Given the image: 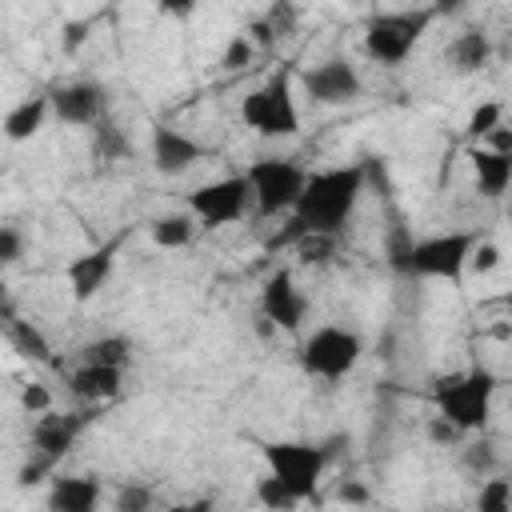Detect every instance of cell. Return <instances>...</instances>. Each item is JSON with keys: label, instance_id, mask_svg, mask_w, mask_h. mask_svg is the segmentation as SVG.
<instances>
[{"label": "cell", "instance_id": "6da1fadb", "mask_svg": "<svg viewBox=\"0 0 512 512\" xmlns=\"http://www.w3.org/2000/svg\"><path fill=\"white\" fill-rule=\"evenodd\" d=\"M364 188H368V160H352V164L308 172L304 176V188H300V196L292 204V216L300 220L304 232L340 236V228L356 212Z\"/></svg>", "mask_w": 512, "mask_h": 512}, {"label": "cell", "instance_id": "7a4b0ae2", "mask_svg": "<svg viewBox=\"0 0 512 512\" xmlns=\"http://www.w3.org/2000/svg\"><path fill=\"white\" fill-rule=\"evenodd\" d=\"M476 236H480V232L460 228V232H440V236H424V240H400L388 260H392V268L404 272V276H420V280H460Z\"/></svg>", "mask_w": 512, "mask_h": 512}, {"label": "cell", "instance_id": "3957f363", "mask_svg": "<svg viewBox=\"0 0 512 512\" xmlns=\"http://www.w3.org/2000/svg\"><path fill=\"white\" fill-rule=\"evenodd\" d=\"M500 380L488 368H468V372H452L440 376L432 388V408L452 420L464 436L468 432H484L488 416H492V400H496Z\"/></svg>", "mask_w": 512, "mask_h": 512}, {"label": "cell", "instance_id": "277c9868", "mask_svg": "<svg viewBox=\"0 0 512 512\" xmlns=\"http://www.w3.org/2000/svg\"><path fill=\"white\" fill-rule=\"evenodd\" d=\"M340 440L312 444V440H260V456L268 464V476H276L292 496L312 500L320 476L328 472Z\"/></svg>", "mask_w": 512, "mask_h": 512}, {"label": "cell", "instance_id": "5b68a950", "mask_svg": "<svg viewBox=\"0 0 512 512\" xmlns=\"http://www.w3.org/2000/svg\"><path fill=\"white\" fill-rule=\"evenodd\" d=\"M240 120H244V128H252L264 140L296 136L300 132V108L292 96V72L276 68L260 88H252L240 104Z\"/></svg>", "mask_w": 512, "mask_h": 512}, {"label": "cell", "instance_id": "8992f818", "mask_svg": "<svg viewBox=\"0 0 512 512\" xmlns=\"http://www.w3.org/2000/svg\"><path fill=\"white\" fill-rule=\"evenodd\" d=\"M436 20L432 8H404V12H380L364 24V52L368 60L396 68L412 56V48L420 44V36L428 32V24Z\"/></svg>", "mask_w": 512, "mask_h": 512}, {"label": "cell", "instance_id": "52a82bcc", "mask_svg": "<svg viewBox=\"0 0 512 512\" xmlns=\"http://www.w3.org/2000/svg\"><path fill=\"white\" fill-rule=\"evenodd\" d=\"M360 356H364L360 332L340 328V324H320L300 344V368L312 380H340L360 364Z\"/></svg>", "mask_w": 512, "mask_h": 512}, {"label": "cell", "instance_id": "ba28073f", "mask_svg": "<svg viewBox=\"0 0 512 512\" xmlns=\"http://www.w3.org/2000/svg\"><path fill=\"white\" fill-rule=\"evenodd\" d=\"M304 168L292 160V156H264V160H252L244 180H248V192L256 200V212L260 216H284L292 212L300 188H304Z\"/></svg>", "mask_w": 512, "mask_h": 512}, {"label": "cell", "instance_id": "9c48e42d", "mask_svg": "<svg viewBox=\"0 0 512 512\" xmlns=\"http://www.w3.org/2000/svg\"><path fill=\"white\" fill-rule=\"evenodd\" d=\"M252 204V192H248V180L244 172L240 176H220V180H208L200 188L188 192V212L200 220V228H220V224H232L248 212Z\"/></svg>", "mask_w": 512, "mask_h": 512}, {"label": "cell", "instance_id": "30bf717a", "mask_svg": "<svg viewBox=\"0 0 512 512\" xmlns=\"http://www.w3.org/2000/svg\"><path fill=\"white\" fill-rule=\"evenodd\" d=\"M300 88H304V96H312L316 104L336 108V104L360 100L364 80H360V72H356V64H352L348 56H332V60H320V64L304 68V72H300Z\"/></svg>", "mask_w": 512, "mask_h": 512}, {"label": "cell", "instance_id": "8fae6325", "mask_svg": "<svg viewBox=\"0 0 512 512\" xmlns=\"http://www.w3.org/2000/svg\"><path fill=\"white\" fill-rule=\"evenodd\" d=\"M308 316V300L292 276V268H276L264 284H260V320H268L280 332H296Z\"/></svg>", "mask_w": 512, "mask_h": 512}, {"label": "cell", "instance_id": "7c38bea8", "mask_svg": "<svg viewBox=\"0 0 512 512\" xmlns=\"http://www.w3.org/2000/svg\"><path fill=\"white\" fill-rule=\"evenodd\" d=\"M52 116L68 128H92L96 120L108 116V88L100 80H72L56 92H48Z\"/></svg>", "mask_w": 512, "mask_h": 512}, {"label": "cell", "instance_id": "4fadbf2b", "mask_svg": "<svg viewBox=\"0 0 512 512\" xmlns=\"http://www.w3.org/2000/svg\"><path fill=\"white\" fill-rule=\"evenodd\" d=\"M88 420H92V412H52V408L40 412L32 424V452L60 464L72 452V444L80 440V432L88 428Z\"/></svg>", "mask_w": 512, "mask_h": 512}, {"label": "cell", "instance_id": "5bb4252c", "mask_svg": "<svg viewBox=\"0 0 512 512\" xmlns=\"http://www.w3.org/2000/svg\"><path fill=\"white\" fill-rule=\"evenodd\" d=\"M148 156H152V168L160 176H184L192 164H200L208 156V148L172 124H156L152 140H148Z\"/></svg>", "mask_w": 512, "mask_h": 512}, {"label": "cell", "instance_id": "9a60e30c", "mask_svg": "<svg viewBox=\"0 0 512 512\" xmlns=\"http://www.w3.org/2000/svg\"><path fill=\"white\" fill-rule=\"evenodd\" d=\"M116 252H120V236L108 240V244H100V248L80 252L76 260H68L64 280H68V292H72L76 304H88V300L108 284V276H112V268H116Z\"/></svg>", "mask_w": 512, "mask_h": 512}, {"label": "cell", "instance_id": "2e32d148", "mask_svg": "<svg viewBox=\"0 0 512 512\" xmlns=\"http://www.w3.org/2000/svg\"><path fill=\"white\" fill-rule=\"evenodd\" d=\"M120 388H124V368L80 360V368L68 372V392L76 400H84V404H104V400L120 396Z\"/></svg>", "mask_w": 512, "mask_h": 512}, {"label": "cell", "instance_id": "e0dca14e", "mask_svg": "<svg viewBox=\"0 0 512 512\" xmlns=\"http://www.w3.org/2000/svg\"><path fill=\"white\" fill-rule=\"evenodd\" d=\"M468 160H472V172H476V188L480 196H504L508 184H512V152H496L488 144H472L468 148Z\"/></svg>", "mask_w": 512, "mask_h": 512}, {"label": "cell", "instance_id": "ac0fdd59", "mask_svg": "<svg viewBox=\"0 0 512 512\" xmlns=\"http://www.w3.org/2000/svg\"><path fill=\"white\" fill-rule=\"evenodd\" d=\"M44 504L52 512H92L100 504V480L96 476H52Z\"/></svg>", "mask_w": 512, "mask_h": 512}, {"label": "cell", "instance_id": "d6986e66", "mask_svg": "<svg viewBox=\"0 0 512 512\" xmlns=\"http://www.w3.org/2000/svg\"><path fill=\"white\" fill-rule=\"evenodd\" d=\"M48 116H52V100H48V92H36V96L16 100V104L4 112L0 128H4V136H8L12 144H24V140H32V136L44 128Z\"/></svg>", "mask_w": 512, "mask_h": 512}, {"label": "cell", "instance_id": "ffe728a7", "mask_svg": "<svg viewBox=\"0 0 512 512\" xmlns=\"http://www.w3.org/2000/svg\"><path fill=\"white\" fill-rule=\"evenodd\" d=\"M444 60H448L452 72L476 76V72H484L488 60H492V36L480 32V28H468V32H460V36L444 48Z\"/></svg>", "mask_w": 512, "mask_h": 512}, {"label": "cell", "instance_id": "44dd1931", "mask_svg": "<svg viewBox=\"0 0 512 512\" xmlns=\"http://www.w3.org/2000/svg\"><path fill=\"white\" fill-rule=\"evenodd\" d=\"M0 324H4L8 344H12L24 360H32V364H52V344H48V336L40 332L36 320H24V316H16V312H4Z\"/></svg>", "mask_w": 512, "mask_h": 512}, {"label": "cell", "instance_id": "7402d4cb", "mask_svg": "<svg viewBox=\"0 0 512 512\" xmlns=\"http://www.w3.org/2000/svg\"><path fill=\"white\" fill-rule=\"evenodd\" d=\"M196 236V216L192 212H164L148 220V240L156 248H188Z\"/></svg>", "mask_w": 512, "mask_h": 512}, {"label": "cell", "instance_id": "603a6c76", "mask_svg": "<svg viewBox=\"0 0 512 512\" xmlns=\"http://www.w3.org/2000/svg\"><path fill=\"white\" fill-rule=\"evenodd\" d=\"M80 360H88V364H108V368H128V360H132V340L120 336V332L96 336V340H88V344L80 348Z\"/></svg>", "mask_w": 512, "mask_h": 512}, {"label": "cell", "instance_id": "cb8c5ba5", "mask_svg": "<svg viewBox=\"0 0 512 512\" xmlns=\"http://www.w3.org/2000/svg\"><path fill=\"white\" fill-rule=\"evenodd\" d=\"M92 156L96 160H124V156H132V144H128V136L104 116V120H96L92 124Z\"/></svg>", "mask_w": 512, "mask_h": 512}, {"label": "cell", "instance_id": "d4e9b609", "mask_svg": "<svg viewBox=\"0 0 512 512\" xmlns=\"http://www.w3.org/2000/svg\"><path fill=\"white\" fill-rule=\"evenodd\" d=\"M496 124H504V100H480V104L468 112L464 140H468V144H480Z\"/></svg>", "mask_w": 512, "mask_h": 512}, {"label": "cell", "instance_id": "484cf974", "mask_svg": "<svg viewBox=\"0 0 512 512\" xmlns=\"http://www.w3.org/2000/svg\"><path fill=\"white\" fill-rule=\"evenodd\" d=\"M300 264H328L336 256V236L328 232H300V240L292 244Z\"/></svg>", "mask_w": 512, "mask_h": 512}, {"label": "cell", "instance_id": "4316f807", "mask_svg": "<svg viewBox=\"0 0 512 512\" xmlns=\"http://www.w3.org/2000/svg\"><path fill=\"white\" fill-rule=\"evenodd\" d=\"M476 504H480V512H508V508H512V480L488 476V480L480 484Z\"/></svg>", "mask_w": 512, "mask_h": 512}, {"label": "cell", "instance_id": "83f0119b", "mask_svg": "<svg viewBox=\"0 0 512 512\" xmlns=\"http://www.w3.org/2000/svg\"><path fill=\"white\" fill-rule=\"evenodd\" d=\"M496 264H500V244H496V240H484V236H476V244H472V252H468V264H464V272L488 276Z\"/></svg>", "mask_w": 512, "mask_h": 512}, {"label": "cell", "instance_id": "f1b7e54d", "mask_svg": "<svg viewBox=\"0 0 512 512\" xmlns=\"http://www.w3.org/2000/svg\"><path fill=\"white\" fill-rule=\"evenodd\" d=\"M252 60H256V48H252V40H248L244 32L232 36V40L224 44V52H220V64H224L228 72H244Z\"/></svg>", "mask_w": 512, "mask_h": 512}, {"label": "cell", "instance_id": "f546056e", "mask_svg": "<svg viewBox=\"0 0 512 512\" xmlns=\"http://www.w3.org/2000/svg\"><path fill=\"white\" fill-rule=\"evenodd\" d=\"M256 500H260L264 508H296V504H304V500L292 496L276 476H264V480L256 484Z\"/></svg>", "mask_w": 512, "mask_h": 512}, {"label": "cell", "instance_id": "4dcf8cb0", "mask_svg": "<svg viewBox=\"0 0 512 512\" xmlns=\"http://www.w3.org/2000/svg\"><path fill=\"white\" fill-rule=\"evenodd\" d=\"M112 504L120 512H144V508H152V488H144V484H120V492H116Z\"/></svg>", "mask_w": 512, "mask_h": 512}, {"label": "cell", "instance_id": "1f68e13d", "mask_svg": "<svg viewBox=\"0 0 512 512\" xmlns=\"http://www.w3.org/2000/svg\"><path fill=\"white\" fill-rule=\"evenodd\" d=\"M24 256V232L16 224H0V268L16 264Z\"/></svg>", "mask_w": 512, "mask_h": 512}, {"label": "cell", "instance_id": "d6a6232c", "mask_svg": "<svg viewBox=\"0 0 512 512\" xmlns=\"http://www.w3.org/2000/svg\"><path fill=\"white\" fill-rule=\"evenodd\" d=\"M20 408H24L28 416L48 412V408H52V392H48V384H24V388H20Z\"/></svg>", "mask_w": 512, "mask_h": 512}, {"label": "cell", "instance_id": "836d02e7", "mask_svg": "<svg viewBox=\"0 0 512 512\" xmlns=\"http://www.w3.org/2000/svg\"><path fill=\"white\" fill-rule=\"evenodd\" d=\"M460 436H464V432H460V428H456L452 420H444L440 412H432V416H428V440H432V444L448 448V444H456Z\"/></svg>", "mask_w": 512, "mask_h": 512}, {"label": "cell", "instance_id": "e575fe53", "mask_svg": "<svg viewBox=\"0 0 512 512\" xmlns=\"http://www.w3.org/2000/svg\"><path fill=\"white\" fill-rule=\"evenodd\" d=\"M244 36L252 40V48H256V52H268V48H276V40H280L264 16H260V20H252V24L244 28Z\"/></svg>", "mask_w": 512, "mask_h": 512}, {"label": "cell", "instance_id": "d590c367", "mask_svg": "<svg viewBox=\"0 0 512 512\" xmlns=\"http://www.w3.org/2000/svg\"><path fill=\"white\" fill-rule=\"evenodd\" d=\"M52 468H56L52 460H44V456H36L32 464H24V468L16 472V484H20V488H32V484H40L44 476H52Z\"/></svg>", "mask_w": 512, "mask_h": 512}, {"label": "cell", "instance_id": "8d00e7d4", "mask_svg": "<svg viewBox=\"0 0 512 512\" xmlns=\"http://www.w3.org/2000/svg\"><path fill=\"white\" fill-rule=\"evenodd\" d=\"M264 20L272 24V32H276V36H284V32L292 28V20H296V12H292V4H288V0H276V4H272V12H268Z\"/></svg>", "mask_w": 512, "mask_h": 512}, {"label": "cell", "instance_id": "74e56055", "mask_svg": "<svg viewBox=\"0 0 512 512\" xmlns=\"http://www.w3.org/2000/svg\"><path fill=\"white\" fill-rule=\"evenodd\" d=\"M492 460H496V456L488 452V440H480V444H472V448L464 452V464H468L472 472H480V476L492 468Z\"/></svg>", "mask_w": 512, "mask_h": 512}, {"label": "cell", "instance_id": "f35d334b", "mask_svg": "<svg viewBox=\"0 0 512 512\" xmlns=\"http://www.w3.org/2000/svg\"><path fill=\"white\" fill-rule=\"evenodd\" d=\"M84 40H88V20H72V24H64V36H60L64 52H76Z\"/></svg>", "mask_w": 512, "mask_h": 512}, {"label": "cell", "instance_id": "ab89813d", "mask_svg": "<svg viewBox=\"0 0 512 512\" xmlns=\"http://www.w3.org/2000/svg\"><path fill=\"white\" fill-rule=\"evenodd\" d=\"M164 12H172V16H188V12H196V4L200 0H156Z\"/></svg>", "mask_w": 512, "mask_h": 512}, {"label": "cell", "instance_id": "60d3db41", "mask_svg": "<svg viewBox=\"0 0 512 512\" xmlns=\"http://www.w3.org/2000/svg\"><path fill=\"white\" fill-rule=\"evenodd\" d=\"M336 500H344V504H364V500H368V492H364L360 484H344V488L336 492Z\"/></svg>", "mask_w": 512, "mask_h": 512}, {"label": "cell", "instance_id": "b9f144b4", "mask_svg": "<svg viewBox=\"0 0 512 512\" xmlns=\"http://www.w3.org/2000/svg\"><path fill=\"white\" fill-rule=\"evenodd\" d=\"M460 8H464V0H436V4H432L436 16H456Z\"/></svg>", "mask_w": 512, "mask_h": 512}]
</instances>
